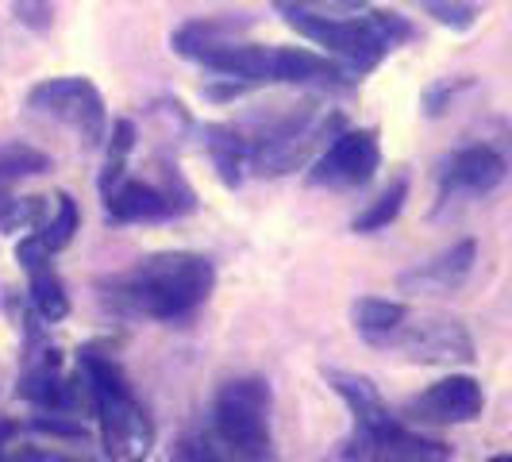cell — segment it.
I'll list each match as a JSON object with an SVG mask.
<instances>
[{"mask_svg": "<svg viewBox=\"0 0 512 462\" xmlns=\"http://www.w3.org/2000/svg\"><path fill=\"white\" fill-rule=\"evenodd\" d=\"M104 212L112 224H143V220H166V216H181L178 201L151 181L124 178L116 181L104 193Z\"/></svg>", "mask_w": 512, "mask_h": 462, "instance_id": "8fae6325", "label": "cell"}, {"mask_svg": "<svg viewBox=\"0 0 512 462\" xmlns=\"http://www.w3.org/2000/svg\"><path fill=\"white\" fill-rule=\"evenodd\" d=\"M409 320V308L385 297H359L351 305V324L366 343H389L393 335L401 332V324Z\"/></svg>", "mask_w": 512, "mask_h": 462, "instance_id": "2e32d148", "label": "cell"}, {"mask_svg": "<svg viewBox=\"0 0 512 462\" xmlns=\"http://www.w3.org/2000/svg\"><path fill=\"white\" fill-rule=\"evenodd\" d=\"M486 462H512V455H493V459H486Z\"/></svg>", "mask_w": 512, "mask_h": 462, "instance_id": "83f0119b", "label": "cell"}, {"mask_svg": "<svg viewBox=\"0 0 512 462\" xmlns=\"http://www.w3.org/2000/svg\"><path fill=\"white\" fill-rule=\"evenodd\" d=\"M170 462H228V459L212 447V439H208L205 432H197V436H185L174 443Z\"/></svg>", "mask_w": 512, "mask_h": 462, "instance_id": "d4e9b609", "label": "cell"}, {"mask_svg": "<svg viewBox=\"0 0 512 462\" xmlns=\"http://www.w3.org/2000/svg\"><path fill=\"white\" fill-rule=\"evenodd\" d=\"M474 258H478V243L474 239H462L451 251H443L439 258L424 262L420 270H412L401 278V289H420V293H447L455 285L466 282V274L474 270Z\"/></svg>", "mask_w": 512, "mask_h": 462, "instance_id": "4fadbf2b", "label": "cell"}, {"mask_svg": "<svg viewBox=\"0 0 512 462\" xmlns=\"http://www.w3.org/2000/svg\"><path fill=\"white\" fill-rule=\"evenodd\" d=\"M12 432H16V428H12L8 420H0V462H4V439L12 436Z\"/></svg>", "mask_w": 512, "mask_h": 462, "instance_id": "4316f807", "label": "cell"}, {"mask_svg": "<svg viewBox=\"0 0 512 462\" xmlns=\"http://www.w3.org/2000/svg\"><path fill=\"white\" fill-rule=\"evenodd\" d=\"M378 166H382L378 131H339L332 143L316 154L308 181L312 185H332V189H359L378 174Z\"/></svg>", "mask_w": 512, "mask_h": 462, "instance_id": "ba28073f", "label": "cell"}, {"mask_svg": "<svg viewBox=\"0 0 512 462\" xmlns=\"http://www.w3.org/2000/svg\"><path fill=\"white\" fill-rule=\"evenodd\" d=\"M135 139H139V131H135L131 120H116L108 128V154H104V166H101V197L116 181H124V162L135 151Z\"/></svg>", "mask_w": 512, "mask_h": 462, "instance_id": "7402d4cb", "label": "cell"}, {"mask_svg": "<svg viewBox=\"0 0 512 462\" xmlns=\"http://www.w3.org/2000/svg\"><path fill=\"white\" fill-rule=\"evenodd\" d=\"M27 293H31V308L43 324H62L70 316V293L51 266L27 274Z\"/></svg>", "mask_w": 512, "mask_h": 462, "instance_id": "ac0fdd59", "label": "cell"}, {"mask_svg": "<svg viewBox=\"0 0 512 462\" xmlns=\"http://www.w3.org/2000/svg\"><path fill=\"white\" fill-rule=\"evenodd\" d=\"M205 436L228 462H278L270 439V385L262 378H231L220 385Z\"/></svg>", "mask_w": 512, "mask_h": 462, "instance_id": "5b68a950", "label": "cell"}, {"mask_svg": "<svg viewBox=\"0 0 512 462\" xmlns=\"http://www.w3.org/2000/svg\"><path fill=\"white\" fill-rule=\"evenodd\" d=\"M27 108L70 124L85 143H104V135H108V104H104L101 89L89 77H51V81H39L27 93Z\"/></svg>", "mask_w": 512, "mask_h": 462, "instance_id": "8992f818", "label": "cell"}, {"mask_svg": "<svg viewBox=\"0 0 512 462\" xmlns=\"http://www.w3.org/2000/svg\"><path fill=\"white\" fill-rule=\"evenodd\" d=\"M51 170V154H43L31 143H20V139H8L0 143V185L8 189L12 181L20 178H35V174H47Z\"/></svg>", "mask_w": 512, "mask_h": 462, "instance_id": "ffe728a7", "label": "cell"}, {"mask_svg": "<svg viewBox=\"0 0 512 462\" xmlns=\"http://www.w3.org/2000/svg\"><path fill=\"white\" fill-rule=\"evenodd\" d=\"M12 16H16L27 31L47 35L54 27V0H12Z\"/></svg>", "mask_w": 512, "mask_h": 462, "instance_id": "cb8c5ba5", "label": "cell"}, {"mask_svg": "<svg viewBox=\"0 0 512 462\" xmlns=\"http://www.w3.org/2000/svg\"><path fill=\"white\" fill-rule=\"evenodd\" d=\"M77 378L89 393V405L101 424L104 451L112 462H147L154 443V424L139 397L131 393L120 366L101 347H85L77 359Z\"/></svg>", "mask_w": 512, "mask_h": 462, "instance_id": "7a4b0ae2", "label": "cell"}, {"mask_svg": "<svg viewBox=\"0 0 512 462\" xmlns=\"http://www.w3.org/2000/svg\"><path fill=\"white\" fill-rule=\"evenodd\" d=\"M393 343L416 362H470L474 359V339L455 316H424L416 324H401Z\"/></svg>", "mask_w": 512, "mask_h": 462, "instance_id": "9c48e42d", "label": "cell"}, {"mask_svg": "<svg viewBox=\"0 0 512 462\" xmlns=\"http://www.w3.org/2000/svg\"><path fill=\"white\" fill-rule=\"evenodd\" d=\"M328 382L332 389L347 401V409L355 416V424H366V420H378L389 412V405L382 401V393H378V385L370 382V378H362V374H351V370H328Z\"/></svg>", "mask_w": 512, "mask_h": 462, "instance_id": "e0dca14e", "label": "cell"}, {"mask_svg": "<svg viewBox=\"0 0 512 462\" xmlns=\"http://www.w3.org/2000/svg\"><path fill=\"white\" fill-rule=\"evenodd\" d=\"M251 27V20L243 16H216V20H189L174 31V51L181 58H201L205 51H216V47H228V43H239V35Z\"/></svg>", "mask_w": 512, "mask_h": 462, "instance_id": "5bb4252c", "label": "cell"}, {"mask_svg": "<svg viewBox=\"0 0 512 462\" xmlns=\"http://www.w3.org/2000/svg\"><path fill=\"white\" fill-rule=\"evenodd\" d=\"M285 24L293 31H301L308 43L324 47L328 58H335L347 74H370L382 66V58L393 47H401L405 39H412V24L397 12L374 8L366 16H320V12H289Z\"/></svg>", "mask_w": 512, "mask_h": 462, "instance_id": "3957f363", "label": "cell"}, {"mask_svg": "<svg viewBox=\"0 0 512 462\" xmlns=\"http://www.w3.org/2000/svg\"><path fill=\"white\" fill-rule=\"evenodd\" d=\"M216 285L212 258L197 251H158L139 258L128 274L104 278V301L131 316H151V320H181L208 301Z\"/></svg>", "mask_w": 512, "mask_h": 462, "instance_id": "6da1fadb", "label": "cell"}, {"mask_svg": "<svg viewBox=\"0 0 512 462\" xmlns=\"http://www.w3.org/2000/svg\"><path fill=\"white\" fill-rule=\"evenodd\" d=\"M482 385L470 374H451L443 382L428 385L416 401H409V416L416 420H432V424H470L482 416Z\"/></svg>", "mask_w": 512, "mask_h": 462, "instance_id": "30bf717a", "label": "cell"}, {"mask_svg": "<svg viewBox=\"0 0 512 462\" xmlns=\"http://www.w3.org/2000/svg\"><path fill=\"white\" fill-rule=\"evenodd\" d=\"M439 181H443V193H489L505 181V158L486 143L462 147L443 162Z\"/></svg>", "mask_w": 512, "mask_h": 462, "instance_id": "7c38bea8", "label": "cell"}, {"mask_svg": "<svg viewBox=\"0 0 512 462\" xmlns=\"http://www.w3.org/2000/svg\"><path fill=\"white\" fill-rule=\"evenodd\" d=\"M31 428H35V432H47V436H66V439L85 436V428H81L77 420H70L66 412H51V416H39V420H31Z\"/></svg>", "mask_w": 512, "mask_h": 462, "instance_id": "484cf974", "label": "cell"}, {"mask_svg": "<svg viewBox=\"0 0 512 462\" xmlns=\"http://www.w3.org/2000/svg\"><path fill=\"white\" fill-rule=\"evenodd\" d=\"M197 62L239 85H339L347 81V70L335 58L305 51V47L228 43V47L205 51Z\"/></svg>", "mask_w": 512, "mask_h": 462, "instance_id": "277c9868", "label": "cell"}, {"mask_svg": "<svg viewBox=\"0 0 512 462\" xmlns=\"http://www.w3.org/2000/svg\"><path fill=\"white\" fill-rule=\"evenodd\" d=\"M205 143L220 181L228 189H239L243 166H251V139L239 131V124H212V128H205Z\"/></svg>", "mask_w": 512, "mask_h": 462, "instance_id": "9a60e30c", "label": "cell"}, {"mask_svg": "<svg viewBox=\"0 0 512 462\" xmlns=\"http://www.w3.org/2000/svg\"><path fill=\"white\" fill-rule=\"evenodd\" d=\"M77 224H81V212H77V201L70 193H58L51 197V208H47V220L39 224V239L47 243V251L58 255V251H66L70 243H74L77 235Z\"/></svg>", "mask_w": 512, "mask_h": 462, "instance_id": "d6986e66", "label": "cell"}, {"mask_svg": "<svg viewBox=\"0 0 512 462\" xmlns=\"http://www.w3.org/2000/svg\"><path fill=\"white\" fill-rule=\"evenodd\" d=\"M405 197H409V181H393L385 193H378L370 205L362 208L359 216L351 220V231H359V235H370V231H382L389 228L397 216H401V208H405Z\"/></svg>", "mask_w": 512, "mask_h": 462, "instance_id": "44dd1931", "label": "cell"}, {"mask_svg": "<svg viewBox=\"0 0 512 462\" xmlns=\"http://www.w3.org/2000/svg\"><path fill=\"white\" fill-rule=\"evenodd\" d=\"M343 459L347 462H447L451 451H447V443H436V439L409 432L393 412H385L378 420H366V424L351 428V436L343 443Z\"/></svg>", "mask_w": 512, "mask_h": 462, "instance_id": "52a82bcc", "label": "cell"}, {"mask_svg": "<svg viewBox=\"0 0 512 462\" xmlns=\"http://www.w3.org/2000/svg\"><path fill=\"white\" fill-rule=\"evenodd\" d=\"M416 4L432 20L451 27V31H466V27H474V20H478V4L474 0H416Z\"/></svg>", "mask_w": 512, "mask_h": 462, "instance_id": "603a6c76", "label": "cell"}]
</instances>
